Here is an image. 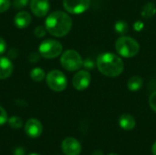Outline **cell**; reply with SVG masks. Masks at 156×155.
Masks as SVG:
<instances>
[{
  "instance_id": "cell-17",
  "label": "cell",
  "mask_w": 156,
  "mask_h": 155,
  "mask_svg": "<svg viewBox=\"0 0 156 155\" xmlns=\"http://www.w3.org/2000/svg\"><path fill=\"white\" fill-rule=\"evenodd\" d=\"M114 29L117 34L124 36L129 31V25L124 20H118L114 24Z\"/></svg>"
},
{
  "instance_id": "cell-11",
  "label": "cell",
  "mask_w": 156,
  "mask_h": 155,
  "mask_svg": "<svg viewBox=\"0 0 156 155\" xmlns=\"http://www.w3.org/2000/svg\"><path fill=\"white\" fill-rule=\"evenodd\" d=\"M25 132L30 138H37L43 132V125L37 119H29L25 124Z\"/></svg>"
},
{
  "instance_id": "cell-27",
  "label": "cell",
  "mask_w": 156,
  "mask_h": 155,
  "mask_svg": "<svg viewBox=\"0 0 156 155\" xmlns=\"http://www.w3.org/2000/svg\"><path fill=\"white\" fill-rule=\"evenodd\" d=\"M133 27H134V29H135L136 31H142L143 28H144V24H143V22H141V21H137V22L133 25Z\"/></svg>"
},
{
  "instance_id": "cell-26",
  "label": "cell",
  "mask_w": 156,
  "mask_h": 155,
  "mask_svg": "<svg viewBox=\"0 0 156 155\" xmlns=\"http://www.w3.org/2000/svg\"><path fill=\"white\" fill-rule=\"evenodd\" d=\"M6 49V42L3 37H0V55L3 54Z\"/></svg>"
},
{
  "instance_id": "cell-12",
  "label": "cell",
  "mask_w": 156,
  "mask_h": 155,
  "mask_svg": "<svg viewBox=\"0 0 156 155\" xmlns=\"http://www.w3.org/2000/svg\"><path fill=\"white\" fill-rule=\"evenodd\" d=\"M31 16L27 11H20L14 17V23L16 26L21 29L28 26L31 23Z\"/></svg>"
},
{
  "instance_id": "cell-6",
  "label": "cell",
  "mask_w": 156,
  "mask_h": 155,
  "mask_svg": "<svg viewBox=\"0 0 156 155\" xmlns=\"http://www.w3.org/2000/svg\"><path fill=\"white\" fill-rule=\"evenodd\" d=\"M47 84L50 90L60 92L63 91L68 85L67 78L63 72L60 70H51L47 75Z\"/></svg>"
},
{
  "instance_id": "cell-7",
  "label": "cell",
  "mask_w": 156,
  "mask_h": 155,
  "mask_svg": "<svg viewBox=\"0 0 156 155\" xmlns=\"http://www.w3.org/2000/svg\"><path fill=\"white\" fill-rule=\"evenodd\" d=\"M90 0H63L65 10L70 14H81L89 9Z\"/></svg>"
},
{
  "instance_id": "cell-14",
  "label": "cell",
  "mask_w": 156,
  "mask_h": 155,
  "mask_svg": "<svg viewBox=\"0 0 156 155\" xmlns=\"http://www.w3.org/2000/svg\"><path fill=\"white\" fill-rule=\"evenodd\" d=\"M119 125L124 131H132L136 125V122L133 116L128 113H124L119 118Z\"/></svg>"
},
{
  "instance_id": "cell-24",
  "label": "cell",
  "mask_w": 156,
  "mask_h": 155,
  "mask_svg": "<svg viewBox=\"0 0 156 155\" xmlns=\"http://www.w3.org/2000/svg\"><path fill=\"white\" fill-rule=\"evenodd\" d=\"M10 6V0H0V13L6 11Z\"/></svg>"
},
{
  "instance_id": "cell-32",
  "label": "cell",
  "mask_w": 156,
  "mask_h": 155,
  "mask_svg": "<svg viewBox=\"0 0 156 155\" xmlns=\"http://www.w3.org/2000/svg\"><path fill=\"white\" fill-rule=\"evenodd\" d=\"M29 155H40V154H38V153H30Z\"/></svg>"
},
{
  "instance_id": "cell-16",
  "label": "cell",
  "mask_w": 156,
  "mask_h": 155,
  "mask_svg": "<svg viewBox=\"0 0 156 155\" xmlns=\"http://www.w3.org/2000/svg\"><path fill=\"white\" fill-rule=\"evenodd\" d=\"M156 14V5L153 2L146 3L142 9V16L144 19H150Z\"/></svg>"
},
{
  "instance_id": "cell-13",
  "label": "cell",
  "mask_w": 156,
  "mask_h": 155,
  "mask_svg": "<svg viewBox=\"0 0 156 155\" xmlns=\"http://www.w3.org/2000/svg\"><path fill=\"white\" fill-rule=\"evenodd\" d=\"M14 70L13 63L7 58H0V79H5L11 76Z\"/></svg>"
},
{
  "instance_id": "cell-2",
  "label": "cell",
  "mask_w": 156,
  "mask_h": 155,
  "mask_svg": "<svg viewBox=\"0 0 156 155\" xmlns=\"http://www.w3.org/2000/svg\"><path fill=\"white\" fill-rule=\"evenodd\" d=\"M96 66L102 75L110 78L118 77L124 70V63L121 57L112 52L100 54L96 60Z\"/></svg>"
},
{
  "instance_id": "cell-19",
  "label": "cell",
  "mask_w": 156,
  "mask_h": 155,
  "mask_svg": "<svg viewBox=\"0 0 156 155\" xmlns=\"http://www.w3.org/2000/svg\"><path fill=\"white\" fill-rule=\"evenodd\" d=\"M9 126L12 128V129H20L23 125V122H22V119L17 117V116H12L11 118L8 119L7 121Z\"/></svg>"
},
{
  "instance_id": "cell-9",
  "label": "cell",
  "mask_w": 156,
  "mask_h": 155,
  "mask_svg": "<svg viewBox=\"0 0 156 155\" xmlns=\"http://www.w3.org/2000/svg\"><path fill=\"white\" fill-rule=\"evenodd\" d=\"M61 149L65 155H80L81 153V144L75 138L68 137L63 140Z\"/></svg>"
},
{
  "instance_id": "cell-23",
  "label": "cell",
  "mask_w": 156,
  "mask_h": 155,
  "mask_svg": "<svg viewBox=\"0 0 156 155\" xmlns=\"http://www.w3.org/2000/svg\"><path fill=\"white\" fill-rule=\"evenodd\" d=\"M7 121H8L7 113L5 111V109L0 106V126L3 125V124H5Z\"/></svg>"
},
{
  "instance_id": "cell-33",
  "label": "cell",
  "mask_w": 156,
  "mask_h": 155,
  "mask_svg": "<svg viewBox=\"0 0 156 155\" xmlns=\"http://www.w3.org/2000/svg\"><path fill=\"white\" fill-rule=\"evenodd\" d=\"M108 155H118V154H116V153H110V154H108Z\"/></svg>"
},
{
  "instance_id": "cell-10",
  "label": "cell",
  "mask_w": 156,
  "mask_h": 155,
  "mask_svg": "<svg viewBox=\"0 0 156 155\" xmlns=\"http://www.w3.org/2000/svg\"><path fill=\"white\" fill-rule=\"evenodd\" d=\"M50 8L48 0H31L30 1V9L35 16L37 17L45 16Z\"/></svg>"
},
{
  "instance_id": "cell-3",
  "label": "cell",
  "mask_w": 156,
  "mask_h": 155,
  "mask_svg": "<svg viewBox=\"0 0 156 155\" xmlns=\"http://www.w3.org/2000/svg\"><path fill=\"white\" fill-rule=\"evenodd\" d=\"M115 49L117 53L123 58H133L139 53L140 45L134 38L122 36L116 40Z\"/></svg>"
},
{
  "instance_id": "cell-1",
  "label": "cell",
  "mask_w": 156,
  "mask_h": 155,
  "mask_svg": "<svg viewBox=\"0 0 156 155\" xmlns=\"http://www.w3.org/2000/svg\"><path fill=\"white\" fill-rule=\"evenodd\" d=\"M45 26L50 35L62 37L69 33L72 27V19L63 11H55L47 17Z\"/></svg>"
},
{
  "instance_id": "cell-20",
  "label": "cell",
  "mask_w": 156,
  "mask_h": 155,
  "mask_svg": "<svg viewBox=\"0 0 156 155\" xmlns=\"http://www.w3.org/2000/svg\"><path fill=\"white\" fill-rule=\"evenodd\" d=\"M47 33V29H46V26H38L35 28V31H34V34L37 37H45Z\"/></svg>"
},
{
  "instance_id": "cell-21",
  "label": "cell",
  "mask_w": 156,
  "mask_h": 155,
  "mask_svg": "<svg viewBox=\"0 0 156 155\" xmlns=\"http://www.w3.org/2000/svg\"><path fill=\"white\" fill-rule=\"evenodd\" d=\"M29 0H14L13 5L16 9H21L27 6Z\"/></svg>"
},
{
  "instance_id": "cell-5",
  "label": "cell",
  "mask_w": 156,
  "mask_h": 155,
  "mask_svg": "<svg viewBox=\"0 0 156 155\" xmlns=\"http://www.w3.org/2000/svg\"><path fill=\"white\" fill-rule=\"evenodd\" d=\"M62 50L61 43L55 39H46L38 48L40 56L45 58H55L61 54Z\"/></svg>"
},
{
  "instance_id": "cell-18",
  "label": "cell",
  "mask_w": 156,
  "mask_h": 155,
  "mask_svg": "<svg viewBox=\"0 0 156 155\" xmlns=\"http://www.w3.org/2000/svg\"><path fill=\"white\" fill-rule=\"evenodd\" d=\"M30 77L34 81L40 82L45 78V71L40 68H35L30 72Z\"/></svg>"
},
{
  "instance_id": "cell-30",
  "label": "cell",
  "mask_w": 156,
  "mask_h": 155,
  "mask_svg": "<svg viewBox=\"0 0 156 155\" xmlns=\"http://www.w3.org/2000/svg\"><path fill=\"white\" fill-rule=\"evenodd\" d=\"M152 151H153V153H154V155H156V142L154 143V145H153Z\"/></svg>"
},
{
  "instance_id": "cell-22",
  "label": "cell",
  "mask_w": 156,
  "mask_h": 155,
  "mask_svg": "<svg viewBox=\"0 0 156 155\" xmlns=\"http://www.w3.org/2000/svg\"><path fill=\"white\" fill-rule=\"evenodd\" d=\"M149 105L151 109L156 112V91L153 92L149 97Z\"/></svg>"
},
{
  "instance_id": "cell-29",
  "label": "cell",
  "mask_w": 156,
  "mask_h": 155,
  "mask_svg": "<svg viewBox=\"0 0 156 155\" xmlns=\"http://www.w3.org/2000/svg\"><path fill=\"white\" fill-rule=\"evenodd\" d=\"M34 58H31V57H29V60L31 61V62H37L38 61V59H39V56H38V54L37 53H32L31 54Z\"/></svg>"
},
{
  "instance_id": "cell-4",
  "label": "cell",
  "mask_w": 156,
  "mask_h": 155,
  "mask_svg": "<svg viewBox=\"0 0 156 155\" xmlns=\"http://www.w3.org/2000/svg\"><path fill=\"white\" fill-rule=\"evenodd\" d=\"M60 64L66 70L76 71L83 66V59L78 51L74 49H68L62 53Z\"/></svg>"
},
{
  "instance_id": "cell-8",
  "label": "cell",
  "mask_w": 156,
  "mask_h": 155,
  "mask_svg": "<svg viewBox=\"0 0 156 155\" xmlns=\"http://www.w3.org/2000/svg\"><path fill=\"white\" fill-rule=\"evenodd\" d=\"M90 81L91 76L89 71L80 70L74 75L72 79V85L77 90H85L90 85Z\"/></svg>"
},
{
  "instance_id": "cell-31",
  "label": "cell",
  "mask_w": 156,
  "mask_h": 155,
  "mask_svg": "<svg viewBox=\"0 0 156 155\" xmlns=\"http://www.w3.org/2000/svg\"><path fill=\"white\" fill-rule=\"evenodd\" d=\"M93 155H103V153H102L101 151H95L93 153Z\"/></svg>"
},
{
  "instance_id": "cell-25",
  "label": "cell",
  "mask_w": 156,
  "mask_h": 155,
  "mask_svg": "<svg viewBox=\"0 0 156 155\" xmlns=\"http://www.w3.org/2000/svg\"><path fill=\"white\" fill-rule=\"evenodd\" d=\"M83 67L87 69H94L95 64L91 58H86L85 60H83Z\"/></svg>"
},
{
  "instance_id": "cell-15",
  "label": "cell",
  "mask_w": 156,
  "mask_h": 155,
  "mask_svg": "<svg viewBox=\"0 0 156 155\" xmlns=\"http://www.w3.org/2000/svg\"><path fill=\"white\" fill-rule=\"evenodd\" d=\"M144 85V79L139 76H133L127 81V88L131 91H138Z\"/></svg>"
},
{
  "instance_id": "cell-28",
  "label": "cell",
  "mask_w": 156,
  "mask_h": 155,
  "mask_svg": "<svg viewBox=\"0 0 156 155\" xmlns=\"http://www.w3.org/2000/svg\"><path fill=\"white\" fill-rule=\"evenodd\" d=\"M14 155H25V150L21 147H18L14 151Z\"/></svg>"
}]
</instances>
